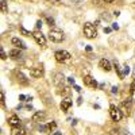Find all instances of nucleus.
I'll return each instance as SVG.
<instances>
[{
	"label": "nucleus",
	"mask_w": 135,
	"mask_h": 135,
	"mask_svg": "<svg viewBox=\"0 0 135 135\" xmlns=\"http://www.w3.org/2000/svg\"><path fill=\"white\" fill-rule=\"evenodd\" d=\"M49 39H50L51 42L60 43V42H62V41L65 39V37H64V32H62L61 30H58V28H51L50 32H49Z\"/></svg>",
	"instance_id": "obj_1"
},
{
	"label": "nucleus",
	"mask_w": 135,
	"mask_h": 135,
	"mask_svg": "<svg viewBox=\"0 0 135 135\" xmlns=\"http://www.w3.org/2000/svg\"><path fill=\"white\" fill-rule=\"evenodd\" d=\"M84 35L89 39H93L97 37V31H96V27L92 25V23H85L84 25Z\"/></svg>",
	"instance_id": "obj_2"
},
{
	"label": "nucleus",
	"mask_w": 135,
	"mask_h": 135,
	"mask_svg": "<svg viewBox=\"0 0 135 135\" xmlns=\"http://www.w3.org/2000/svg\"><path fill=\"white\" fill-rule=\"evenodd\" d=\"M109 116H111V119L114 122H120L122 118H123V112L120 111L119 107L111 104V107H109Z\"/></svg>",
	"instance_id": "obj_3"
},
{
	"label": "nucleus",
	"mask_w": 135,
	"mask_h": 135,
	"mask_svg": "<svg viewBox=\"0 0 135 135\" xmlns=\"http://www.w3.org/2000/svg\"><path fill=\"white\" fill-rule=\"evenodd\" d=\"M70 53L69 51H66V50H58V51H55V54H54V58H55V61L57 62H66L68 60H70Z\"/></svg>",
	"instance_id": "obj_4"
},
{
	"label": "nucleus",
	"mask_w": 135,
	"mask_h": 135,
	"mask_svg": "<svg viewBox=\"0 0 135 135\" xmlns=\"http://www.w3.org/2000/svg\"><path fill=\"white\" fill-rule=\"evenodd\" d=\"M32 37H34V39H35V42L39 45V46H46V38H45V35L42 34V31L32 32Z\"/></svg>",
	"instance_id": "obj_5"
},
{
	"label": "nucleus",
	"mask_w": 135,
	"mask_h": 135,
	"mask_svg": "<svg viewBox=\"0 0 135 135\" xmlns=\"http://www.w3.org/2000/svg\"><path fill=\"white\" fill-rule=\"evenodd\" d=\"M131 107H132V101H131V99H128L127 101H123L122 103V105H120V111L123 112L124 115H130V112H131Z\"/></svg>",
	"instance_id": "obj_6"
},
{
	"label": "nucleus",
	"mask_w": 135,
	"mask_h": 135,
	"mask_svg": "<svg viewBox=\"0 0 135 135\" xmlns=\"http://www.w3.org/2000/svg\"><path fill=\"white\" fill-rule=\"evenodd\" d=\"M83 80H84V84H85L86 86H91V88H95V89L97 88V81L95 80L92 76H85Z\"/></svg>",
	"instance_id": "obj_7"
},
{
	"label": "nucleus",
	"mask_w": 135,
	"mask_h": 135,
	"mask_svg": "<svg viewBox=\"0 0 135 135\" xmlns=\"http://www.w3.org/2000/svg\"><path fill=\"white\" fill-rule=\"evenodd\" d=\"M11 135H27V131L25 127L18 126V127H12L11 128Z\"/></svg>",
	"instance_id": "obj_8"
},
{
	"label": "nucleus",
	"mask_w": 135,
	"mask_h": 135,
	"mask_svg": "<svg viewBox=\"0 0 135 135\" xmlns=\"http://www.w3.org/2000/svg\"><path fill=\"white\" fill-rule=\"evenodd\" d=\"M99 66H100L101 69H103V70H105V72H109V70L112 69V66H111V62H109L108 60H105V58L100 60V62H99Z\"/></svg>",
	"instance_id": "obj_9"
},
{
	"label": "nucleus",
	"mask_w": 135,
	"mask_h": 135,
	"mask_svg": "<svg viewBox=\"0 0 135 135\" xmlns=\"http://www.w3.org/2000/svg\"><path fill=\"white\" fill-rule=\"evenodd\" d=\"M45 118H46V114H45L43 111H37L35 114L32 115L31 119H32V122H37V123H38V122H42Z\"/></svg>",
	"instance_id": "obj_10"
},
{
	"label": "nucleus",
	"mask_w": 135,
	"mask_h": 135,
	"mask_svg": "<svg viewBox=\"0 0 135 135\" xmlns=\"http://www.w3.org/2000/svg\"><path fill=\"white\" fill-rule=\"evenodd\" d=\"M8 124H9L11 127H18V126H20V119H19L16 115L9 116V118H8Z\"/></svg>",
	"instance_id": "obj_11"
},
{
	"label": "nucleus",
	"mask_w": 135,
	"mask_h": 135,
	"mask_svg": "<svg viewBox=\"0 0 135 135\" xmlns=\"http://www.w3.org/2000/svg\"><path fill=\"white\" fill-rule=\"evenodd\" d=\"M30 74H31L32 77H35V78L41 77V76L43 74V68H42V66H38V68H32V69L30 70Z\"/></svg>",
	"instance_id": "obj_12"
},
{
	"label": "nucleus",
	"mask_w": 135,
	"mask_h": 135,
	"mask_svg": "<svg viewBox=\"0 0 135 135\" xmlns=\"http://www.w3.org/2000/svg\"><path fill=\"white\" fill-rule=\"evenodd\" d=\"M11 43L14 45V46H16V49H22V50H25L26 49V45L23 41H20L19 38H12L11 39Z\"/></svg>",
	"instance_id": "obj_13"
},
{
	"label": "nucleus",
	"mask_w": 135,
	"mask_h": 135,
	"mask_svg": "<svg viewBox=\"0 0 135 135\" xmlns=\"http://www.w3.org/2000/svg\"><path fill=\"white\" fill-rule=\"evenodd\" d=\"M70 107H72V100H70L69 97H66V99H64V100L61 101V109H62L64 112H66Z\"/></svg>",
	"instance_id": "obj_14"
},
{
	"label": "nucleus",
	"mask_w": 135,
	"mask_h": 135,
	"mask_svg": "<svg viewBox=\"0 0 135 135\" xmlns=\"http://www.w3.org/2000/svg\"><path fill=\"white\" fill-rule=\"evenodd\" d=\"M9 57L12 60H19L22 58V53H20V49H12L9 51Z\"/></svg>",
	"instance_id": "obj_15"
},
{
	"label": "nucleus",
	"mask_w": 135,
	"mask_h": 135,
	"mask_svg": "<svg viewBox=\"0 0 135 135\" xmlns=\"http://www.w3.org/2000/svg\"><path fill=\"white\" fill-rule=\"evenodd\" d=\"M55 128H57V123L55 122H49L46 124V134H51Z\"/></svg>",
	"instance_id": "obj_16"
},
{
	"label": "nucleus",
	"mask_w": 135,
	"mask_h": 135,
	"mask_svg": "<svg viewBox=\"0 0 135 135\" xmlns=\"http://www.w3.org/2000/svg\"><path fill=\"white\" fill-rule=\"evenodd\" d=\"M54 83H55V85H61V84L64 83V76H62L61 73H55V76H54Z\"/></svg>",
	"instance_id": "obj_17"
},
{
	"label": "nucleus",
	"mask_w": 135,
	"mask_h": 135,
	"mask_svg": "<svg viewBox=\"0 0 135 135\" xmlns=\"http://www.w3.org/2000/svg\"><path fill=\"white\" fill-rule=\"evenodd\" d=\"M115 66V70H116V73H118V76H119V78H122V80H123V78H124V76H123V70H122V68L119 66V64H118V61H115V64H114Z\"/></svg>",
	"instance_id": "obj_18"
},
{
	"label": "nucleus",
	"mask_w": 135,
	"mask_h": 135,
	"mask_svg": "<svg viewBox=\"0 0 135 135\" xmlns=\"http://www.w3.org/2000/svg\"><path fill=\"white\" fill-rule=\"evenodd\" d=\"M18 80H19L20 84H23V85H27L28 84V80L26 78V76L23 73H18Z\"/></svg>",
	"instance_id": "obj_19"
},
{
	"label": "nucleus",
	"mask_w": 135,
	"mask_h": 135,
	"mask_svg": "<svg viewBox=\"0 0 135 135\" xmlns=\"http://www.w3.org/2000/svg\"><path fill=\"white\" fill-rule=\"evenodd\" d=\"M0 3H2V12H3V14H7V12H8V8H7V2H6V0H2Z\"/></svg>",
	"instance_id": "obj_20"
},
{
	"label": "nucleus",
	"mask_w": 135,
	"mask_h": 135,
	"mask_svg": "<svg viewBox=\"0 0 135 135\" xmlns=\"http://www.w3.org/2000/svg\"><path fill=\"white\" fill-rule=\"evenodd\" d=\"M20 32H22V35H25V37H30V35H32V34H31L28 30H26L25 27H20Z\"/></svg>",
	"instance_id": "obj_21"
},
{
	"label": "nucleus",
	"mask_w": 135,
	"mask_h": 135,
	"mask_svg": "<svg viewBox=\"0 0 135 135\" xmlns=\"http://www.w3.org/2000/svg\"><path fill=\"white\" fill-rule=\"evenodd\" d=\"M130 72H131V69H130L128 65H124V66H123V76H124V77H126Z\"/></svg>",
	"instance_id": "obj_22"
},
{
	"label": "nucleus",
	"mask_w": 135,
	"mask_h": 135,
	"mask_svg": "<svg viewBox=\"0 0 135 135\" xmlns=\"http://www.w3.org/2000/svg\"><path fill=\"white\" fill-rule=\"evenodd\" d=\"M4 100H6V97H4V92L3 91H0V101H2V104L4 105Z\"/></svg>",
	"instance_id": "obj_23"
},
{
	"label": "nucleus",
	"mask_w": 135,
	"mask_h": 135,
	"mask_svg": "<svg viewBox=\"0 0 135 135\" xmlns=\"http://www.w3.org/2000/svg\"><path fill=\"white\" fill-rule=\"evenodd\" d=\"M0 53H2V60H6L7 58V54H6V51H4L3 47H0Z\"/></svg>",
	"instance_id": "obj_24"
},
{
	"label": "nucleus",
	"mask_w": 135,
	"mask_h": 135,
	"mask_svg": "<svg viewBox=\"0 0 135 135\" xmlns=\"http://www.w3.org/2000/svg\"><path fill=\"white\" fill-rule=\"evenodd\" d=\"M42 25H43V23H42V20H38V22H37V25H35V28H37V31H39V28L42 27Z\"/></svg>",
	"instance_id": "obj_25"
},
{
	"label": "nucleus",
	"mask_w": 135,
	"mask_h": 135,
	"mask_svg": "<svg viewBox=\"0 0 135 135\" xmlns=\"http://www.w3.org/2000/svg\"><path fill=\"white\" fill-rule=\"evenodd\" d=\"M46 22H47V23H49L50 26H53V25H54V19H53V18H46Z\"/></svg>",
	"instance_id": "obj_26"
},
{
	"label": "nucleus",
	"mask_w": 135,
	"mask_h": 135,
	"mask_svg": "<svg viewBox=\"0 0 135 135\" xmlns=\"http://www.w3.org/2000/svg\"><path fill=\"white\" fill-rule=\"evenodd\" d=\"M112 28H114V30H119V25L118 23H112Z\"/></svg>",
	"instance_id": "obj_27"
},
{
	"label": "nucleus",
	"mask_w": 135,
	"mask_h": 135,
	"mask_svg": "<svg viewBox=\"0 0 135 135\" xmlns=\"http://www.w3.org/2000/svg\"><path fill=\"white\" fill-rule=\"evenodd\" d=\"M131 92H132V93L135 92V80H134V83L131 84Z\"/></svg>",
	"instance_id": "obj_28"
},
{
	"label": "nucleus",
	"mask_w": 135,
	"mask_h": 135,
	"mask_svg": "<svg viewBox=\"0 0 135 135\" xmlns=\"http://www.w3.org/2000/svg\"><path fill=\"white\" fill-rule=\"evenodd\" d=\"M112 93H118V86H112Z\"/></svg>",
	"instance_id": "obj_29"
},
{
	"label": "nucleus",
	"mask_w": 135,
	"mask_h": 135,
	"mask_svg": "<svg viewBox=\"0 0 135 135\" xmlns=\"http://www.w3.org/2000/svg\"><path fill=\"white\" fill-rule=\"evenodd\" d=\"M81 103H83V97H78V99H77V104L81 105Z\"/></svg>",
	"instance_id": "obj_30"
},
{
	"label": "nucleus",
	"mask_w": 135,
	"mask_h": 135,
	"mask_svg": "<svg viewBox=\"0 0 135 135\" xmlns=\"http://www.w3.org/2000/svg\"><path fill=\"white\" fill-rule=\"evenodd\" d=\"M68 81H69L70 84H74V78L73 77H69V78H68Z\"/></svg>",
	"instance_id": "obj_31"
},
{
	"label": "nucleus",
	"mask_w": 135,
	"mask_h": 135,
	"mask_svg": "<svg viewBox=\"0 0 135 135\" xmlns=\"http://www.w3.org/2000/svg\"><path fill=\"white\" fill-rule=\"evenodd\" d=\"M111 135H119V134H118V130H112V131H111Z\"/></svg>",
	"instance_id": "obj_32"
},
{
	"label": "nucleus",
	"mask_w": 135,
	"mask_h": 135,
	"mask_svg": "<svg viewBox=\"0 0 135 135\" xmlns=\"http://www.w3.org/2000/svg\"><path fill=\"white\" fill-rule=\"evenodd\" d=\"M74 89H76V91H77V92H81V88H80V86H78V85H74Z\"/></svg>",
	"instance_id": "obj_33"
},
{
	"label": "nucleus",
	"mask_w": 135,
	"mask_h": 135,
	"mask_svg": "<svg viewBox=\"0 0 135 135\" xmlns=\"http://www.w3.org/2000/svg\"><path fill=\"white\" fill-rule=\"evenodd\" d=\"M111 30H112V28H109V27H105V28H104V32H107V34H108V32H111Z\"/></svg>",
	"instance_id": "obj_34"
},
{
	"label": "nucleus",
	"mask_w": 135,
	"mask_h": 135,
	"mask_svg": "<svg viewBox=\"0 0 135 135\" xmlns=\"http://www.w3.org/2000/svg\"><path fill=\"white\" fill-rule=\"evenodd\" d=\"M19 99H20L22 101H25V99H26V96H25V95H20V96H19Z\"/></svg>",
	"instance_id": "obj_35"
},
{
	"label": "nucleus",
	"mask_w": 135,
	"mask_h": 135,
	"mask_svg": "<svg viewBox=\"0 0 135 135\" xmlns=\"http://www.w3.org/2000/svg\"><path fill=\"white\" fill-rule=\"evenodd\" d=\"M85 50H86V51H92V46H86Z\"/></svg>",
	"instance_id": "obj_36"
},
{
	"label": "nucleus",
	"mask_w": 135,
	"mask_h": 135,
	"mask_svg": "<svg viewBox=\"0 0 135 135\" xmlns=\"http://www.w3.org/2000/svg\"><path fill=\"white\" fill-rule=\"evenodd\" d=\"M123 135H132L130 131H124V132H123Z\"/></svg>",
	"instance_id": "obj_37"
},
{
	"label": "nucleus",
	"mask_w": 135,
	"mask_h": 135,
	"mask_svg": "<svg viewBox=\"0 0 135 135\" xmlns=\"http://www.w3.org/2000/svg\"><path fill=\"white\" fill-rule=\"evenodd\" d=\"M114 15H115V16H119V15H120V12H119V11H115Z\"/></svg>",
	"instance_id": "obj_38"
},
{
	"label": "nucleus",
	"mask_w": 135,
	"mask_h": 135,
	"mask_svg": "<svg viewBox=\"0 0 135 135\" xmlns=\"http://www.w3.org/2000/svg\"><path fill=\"white\" fill-rule=\"evenodd\" d=\"M103 2H104V3H112L114 0H103Z\"/></svg>",
	"instance_id": "obj_39"
},
{
	"label": "nucleus",
	"mask_w": 135,
	"mask_h": 135,
	"mask_svg": "<svg viewBox=\"0 0 135 135\" xmlns=\"http://www.w3.org/2000/svg\"><path fill=\"white\" fill-rule=\"evenodd\" d=\"M132 77H134V80H135V68H134V72H132Z\"/></svg>",
	"instance_id": "obj_40"
},
{
	"label": "nucleus",
	"mask_w": 135,
	"mask_h": 135,
	"mask_svg": "<svg viewBox=\"0 0 135 135\" xmlns=\"http://www.w3.org/2000/svg\"><path fill=\"white\" fill-rule=\"evenodd\" d=\"M53 135H61V132H58V131H57V132H54Z\"/></svg>",
	"instance_id": "obj_41"
}]
</instances>
